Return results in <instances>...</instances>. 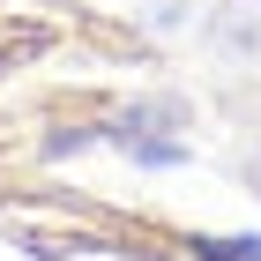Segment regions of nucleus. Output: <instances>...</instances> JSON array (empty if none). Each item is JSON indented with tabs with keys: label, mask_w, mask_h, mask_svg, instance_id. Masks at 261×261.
<instances>
[{
	"label": "nucleus",
	"mask_w": 261,
	"mask_h": 261,
	"mask_svg": "<svg viewBox=\"0 0 261 261\" xmlns=\"http://www.w3.org/2000/svg\"><path fill=\"white\" fill-rule=\"evenodd\" d=\"M187 254L194 261H261V231H231V239H187Z\"/></svg>",
	"instance_id": "nucleus-1"
},
{
	"label": "nucleus",
	"mask_w": 261,
	"mask_h": 261,
	"mask_svg": "<svg viewBox=\"0 0 261 261\" xmlns=\"http://www.w3.org/2000/svg\"><path fill=\"white\" fill-rule=\"evenodd\" d=\"M127 157L135 164H179L187 142H172V135H127Z\"/></svg>",
	"instance_id": "nucleus-2"
},
{
	"label": "nucleus",
	"mask_w": 261,
	"mask_h": 261,
	"mask_svg": "<svg viewBox=\"0 0 261 261\" xmlns=\"http://www.w3.org/2000/svg\"><path fill=\"white\" fill-rule=\"evenodd\" d=\"M217 38H224V45H231V53H254V45H261V38H254V30H246V22H217Z\"/></svg>",
	"instance_id": "nucleus-3"
}]
</instances>
